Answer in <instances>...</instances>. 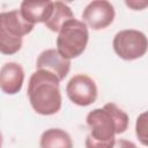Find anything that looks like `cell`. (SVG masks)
<instances>
[{
	"instance_id": "2e32d148",
	"label": "cell",
	"mask_w": 148,
	"mask_h": 148,
	"mask_svg": "<svg viewBox=\"0 0 148 148\" xmlns=\"http://www.w3.org/2000/svg\"><path fill=\"white\" fill-rule=\"evenodd\" d=\"M2 141H3V139H2V134H1V132H0V148L2 147Z\"/></svg>"
},
{
	"instance_id": "ba28073f",
	"label": "cell",
	"mask_w": 148,
	"mask_h": 148,
	"mask_svg": "<svg viewBox=\"0 0 148 148\" xmlns=\"http://www.w3.org/2000/svg\"><path fill=\"white\" fill-rule=\"evenodd\" d=\"M36 68L49 71L62 81L71 69V60L64 58L57 49H47L38 56Z\"/></svg>"
},
{
	"instance_id": "7a4b0ae2",
	"label": "cell",
	"mask_w": 148,
	"mask_h": 148,
	"mask_svg": "<svg viewBox=\"0 0 148 148\" xmlns=\"http://www.w3.org/2000/svg\"><path fill=\"white\" fill-rule=\"evenodd\" d=\"M60 80L51 72L36 69L29 79L28 97L31 108L42 116L57 113L61 108Z\"/></svg>"
},
{
	"instance_id": "8992f818",
	"label": "cell",
	"mask_w": 148,
	"mask_h": 148,
	"mask_svg": "<svg viewBox=\"0 0 148 148\" xmlns=\"http://www.w3.org/2000/svg\"><path fill=\"white\" fill-rule=\"evenodd\" d=\"M66 94L74 104L88 106L97 98V87L95 81L88 75L76 74L67 82Z\"/></svg>"
},
{
	"instance_id": "4fadbf2b",
	"label": "cell",
	"mask_w": 148,
	"mask_h": 148,
	"mask_svg": "<svg viewBox=\"0 0 148 148\" xmlns=\"http://www.w3.org/2000/svg\"><path fill=\"white\" fill-rule=\"evenodd\" d=\"M135 132H136V136L140 140V142L143 146H147V143H148V140H147V112H142L136 118Z\"/></svg>"
},
{
	"instance_id": "9c48e42d",
	"label": "cell",
	"mask_w": 148,
	"mask_h": 148,
	"mask_svg": "<svg viewBox=\"0 0 148 148\" xmlns=\"http://www.w3.org/2000/svg\"><path fill=\"white\" fill-rule=\"evenodd\" d=\"M24 71L17 62H6L0 69V89L7 95L17 94L23 86Z\"/></svg>"
},
{
	"instance_id": "52a82bcc",
	"label": "cell",
	"mask_w": 148,
	"mask_h": 148,
	"mask_svg": "<svg viewBox=\"0 0 148 148\" xmlns=\"http://www.w3.org/2000/svg\"><path fill=\"white\" fill-rule=\"evenodd\" d=\"M114 8L106 0H95L89 2L82 13L83 23L92 30L108 28L114 20Z\"/></svg>"
},
{
	"instance_id": "3957f363",
	"label": "cell",
	"mask_w": 148,
	"mask_h": 148,
	"mask_svg": "<svg viewBox=\"0 0 148 148\" xmlns=\"http://www.w3.org/2000/svg\"><path fill=\"white\" fill-rule=\"evenodd\" d=\"M34 27L22 17L18 9L0 13V53L12 56L18 52L23 36L31 32Z\"/></svg>"
},
{
	"instance_id": "7c38bea8",
	"label": "cell",
	"mask_w": 148,
	"mask_h": 148,
	"mask_svg": "<svg viewBox=\"0 0 148 148\" xmlns=\"http://www.w3.org/2000/svg\"><path fill=\"white\" fill-rule=\"evenodd\" d=\"M72 18H74V14L72 9L69 8V6H67L65 2H61V1H53L52 14L44 24L51 31L58 32L61 25L66 21L72 20Z\"/></svg>"
},
{
	"instance_id": "5b68a950",
	"label": "cell",
	"mask_w": 148,
	"mask_h": 148,
	"mask_svg": "<svg viewBox=\"0 0 148 148\" xmlns=\"http://www.w3.org/2000/svg\"><path fill=\"white\" fill-rule=\"evenodd\" d=\"M147 37L135 29H125L116 34L112 46L116 54L124 60H135L147 52Z\"/></svg>"
},
{
	"instance_id": "30bf717a",
	"label": "cell",
	"mask_w": 148,
	"mask_h": 148,
	"mask_svg": "<svg viewBox=\"0 0 148 148\" xmlns=\"http://www.w3.org/2000/svg\"><path fill=\"white\" fill-rule=\"evenodd\" d=\"M52 8H53V1L50 0H40V1H30V0H24L21 2L20 7V13L22 17L31 23H45L49 17L52 14Z\"/></svg>"
},
{
	"instance_id": "5bb4252c",
	"label": "cell",
	"mask_w": 148,
	"mask_h": 148,
	"mask_svg": "<svg viewBox=\"0 0 148 148\" xmlns=\"http://www.w3.org/2000/svg\"><path fill=\"white\" fill-rule=\"evenodd\" d=\"M112 148H136V146L132 141H128L125 139H118L116 140Z\"/></svg>"
},
{
	"instance_id": "9a60e30c",
	"label": "cell",
	"mask_w": 148,
	"mask_h": 148,
	"mask_svg": "<svg viewBox=\"0 0 148 148\" xmlns=\"http://www.w3.org/2000/svg\"><path fill=\"white\" fill-rule=\"evenodd\" d=\"M125 3H126L128 7L133 8L134 10H141L142 8H145V7L148 5L147 1H143V2H138V1H126Z\"/></svg>"
},
{
	"instance_id": "277c9868",
	"label": "cell",
	"mask_w": 148,
	"mask_h": 148,
	"mask_svg": "<svg viewBox=\"0 0 148 148\" xmlns=\"http://www.w3.org/2000/svg\"><path fill=\"white\" fill-rule=\"evenodd\" d=\"M88 27L75 17L66 21L58 31L57 51L66 59L71 60L81 56L88 44Z\"/></svg>"
},
{
	"instance_id": "6da1fadb",
	"label": "cell",
	"mask_w": 148,
	"mask_h": 148,
	"mask_svg": "<svg viewBox=\"0 0 148 148\" xmlns=\"http://www.w3.org/2000/svg\"><path fill=\"white\" fill-rule=\"evenodd\" d=\"M90 133L87 135L86 148H112L116 135L128 127V116L114 103H106L102 109H94L87 114Z\"/></svg>"
},
{
	"instance_id": "8fae6325",
	"label": "cell",
	"mask_w": 148,
	"mask_h": 148,
	"mask_svg": "<svg viewBox=\"0 0 148 148\" xmlns=\"http://www.w3.org/2000/svg\"><path fill=\"white\" fill-rule=\"evenodd\" d=\"M39 146L40 148H73V141L66 131L49 128L40 135Z\"/></svg>"
}]
</instances>
